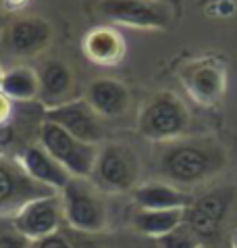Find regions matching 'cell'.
<instances>
[{
  "label": "cell",
  "instance_id": "obj_13",
  "mask_svg": "<svg viewBox=\"0 0 237 248\" xmlns=\"http://www.w3.org/2000/svg\"><path fill=\"white\" fill-rule=\"evenodd\" d=\"M21 167L25 169V173L31 177L33 182H38L44 188L50 190H62L71 180L69 171L54 158L48 150L36 144V146H27L19 156Z\"/></svg>",
  "mask_w": 237,
  "mask_h": 248
},
{
  "label": "cell",
  "instance_id": "obj_15",
  "mask_svg": "<svg viewBox=\"0 0 237 248\" xmlns=\"http://www.w3.org/2000/svg\"><path fill=\"white\" fill-rule=\"evenodd\" d=\"M86 100L92 105V108L100 117H121L127 113L131 94L127 90V86L118 79L113 78H98L94 81H89Z\"/></svg>",
  "mask_w": 237,
  "mask_h": 248
},
{
  "label": "cell",
  "instance_id": "obj_16",
  "mask_svg": "<svg viewBox=\"0 0 237 248\" xmlns=\"http://www.w3.org/2000/svg\"><path fill=\"white\" fill-rule=\"evenodd\" d=\"M40 184L33 182L25 173L23 167H15L9 161L0 158V206L19 204V209L25 202L40 196H48L46 192H38ZM44 188V186H42Z\"/></svg>",
  "mask_w": 237,
  "mask_h": 248
},
{
  "label": "cell",
  "instance_id": "obj_23",
  "mask_svg": "<svg viewBox=\"0 0 237 248\" xmlns=\"http://www.w3.org/2000/svg\"><path fill=\"white\" fill-rule=\"evenodd\" d=\"M9 117H11V100L0 92V123L9 121Z\"/></svg>",
  "mask_w": 237,
  "mask_h": 248
},
{
  "label": "cell",
  "instance_id": "obj_9",
  "mask_svg": "<svg viewBox=\"0 0 237 248\" xmlns=\"http://www.w3.org/2000/svg\"><path fill=\"white\" fill-rule=\"evenodd\" d=\"M44 121L57 123L59 127H62L81 142L98 146L102 140L100 115L94 111L86 98H73L69 102H62V105L44 108Z\"/></svg>",
  "mask_w": 237,
  "mask_h": 248
},
{
  "label": "cell",
  "instance_id": "obj_18",
  "mask_svg": "<svg viewBox=\"0 0 237 248\" xmlns=\"http://www.w3.org/2000/svg\"><path fill=\"white\" fill-rule=\"evenodd\" d=\"M0 92L9 100H15V102H30V100L40 98L38 69H31L25 65L6 69Z\"/></svg>",
  "mask_w": 237,
  "mask_h": 248
},
{
  "label": "cell",
  "instance_id": "obj_20",
  "mask_svg": "<svg viewBox=\"0 0 237 248\" xmlns=\"http://www.w3.org/2000/svg\"><path fill=\"white\" fill-rule=\"evenodd\" d=\"M158 244L160 248H200V238L185 223H181L177 230L158 238Z\"/></svg>",
  "mask_w": 237,
  "mask_h": 248
},
{
  "label": "cell",
  "instance_id": "obj_22",
  "mask_svg": "<svg viewBox=\"0 0 237 248\" xmlns=\"http://www.w3.org/2000/svg\"><path fill=\"white\" fill-rule=\"evenodd\" d=\"M38 248H71V246H69V244H67L62 238H57V236H48V238L42 240Z\"/></svg>",
  "mask_w": 237,
  "mask_h": 248
},
{
  "label": "cell",
  "instance_id": "obj_21",
  "mask_svg": "<svg viewBox=\"0 0 237 248\" xmlns=\"http://www.w3.org/2000/svg\"><path fill=\"white\" fill-rule=\"evenodd\" d=\"M27 238L15 232H0V248H25Z\"/></svg>",
  "mask_w": 237,
  "mask_h": 248
},
{
  "label": "cell",
  "instance_id": "obj_26",
  "mask_svg": "<svg viewBox=\"0 0 237 248\" xmlns=\"http://www.w3.org/2000/svg\"><path fill=\"white\" fill-rule=\"evenodd\" d=\"M202 2H219V0H202ZM225 2H235V0H225Z\"/></svg>",
  "mask_w": 237,
  "mask_h": 248
},
{
  "label": "cell",
  "instance_id": "obj_5",
  "mask_svg": "<svg viewBox=\"0 0 237 248\" xmlns=\"http://www.w3.org/2000/svg\"><path fill=\"white\" fill-rule=\"evenodd\" d=\"M40 144L69 171L71 177H88L89 180L96 165V156H98L96 144L81 142L50 121L42 123Z\"/></svg>",
  "mask_w": 237,
  "mask_h": 248
},
{
  "label": "cell",
  "instance_id": "obj_1",
  "mask_svg": "<svg viewBox=\"0 0 237 248\" xmlns=\"http://www.w3.org/2000/svg\"><path fill=\"white\" fill-rule=\"evenodd\" d=\"M225 165L227 153L214 138H179L166 142L160 153V173L177 188L212 180Z\"/></svg>",
  "mask_w": 237,
  "mask_h": 248
},
{
  "label": "cell",
  "instance_id": "obj_3",
  "mask_svg": "<svg viewBox=\"0 0 237 248\" xmlns=\"http://www.w3.org/2000/svg\"><path fill=\"white\" fill-rule=\"evenodd\" d=\"M179 81L196 105L210 108L221 105L225 96L227 67L214 54L198 57L179 69Z\"/></svg>",
  "mask_w": 237,
  "mask_h": 248
},
{
  "label": "cell",
  "instance_id": "obj_24",
  "mask_svg": "<svg viewBox=\"0 0 237 248\" xmlns=\"http://www.w3.org/2000/svg\"><path fill=\"white\" fill-rule=\"evenodd\" d=\"M27 2H30V0H2L6 11H19V9H23Z\"/></svg>",
  "mask_w": 237,
  "mask_h": 248
},
{
  "label": "cell",
  "instance_id": "obj_10",
  "mask_svg": "<svg viewBox=\"0 0 237 248\" xmlns=\"http://www.w3.org/2000/svg\"><path fill=\"white\" fill-rule=\"evenodd\" d=\"M2 42L13 57H38L52 42V25L42 17H17L6 25Z\"/></svg>",
  "mask_w": 237,
  "mask_h": 248
},
{
  "label": "cell",
  "instance_id": "obj_27",
  "mask_svg": "<svg viewBox=\"0 0 237 248\" xmlns=\"http://www.w3.org/2000/svg\"><path fill=\"white\" fill-rule=\"evenodd\" d=\"M233 248H237V232L233 233Z\"/></svg>",
  "mask_w": 237,
  "mask_h": 248
},
{
  "label": "cell",
  "instance_id": "obj_2",
  "mask_svg": "<svg viewBox=\"0 0 237 248\" xmlns=\"http://www.w3.org/2000/svg\"><path fill=\"white\" fill-rule=\"evenodd\" d=\"M192 123L190 108L175 92H156L146 102L137 117V129L146 140L173 142L187 134Z\"/></svg>",
  "mask_w": 237,
  "mask_h": 248
},
{
  "label": "cell",
  "instance_id": "obj_14",
  "mask_svg": "<svg viewBox=\"0 0 237 248\" xmlns=\"http://www.w3.org/2000/svg\"><path fill=\"white\" fill-rule=\"evenodd\" d=\"M38 79L40 100L44 102V108L73 100L71 92L75 86V78L67 63H62L59 59H46L38 67Z\"/></svg>",
  "mask_w": 237,
  "mask_h": 248
},
{
  "label": "cell",
  "instance_id": "obj_19",
  "mask_svg": "<svg viewBox=\"0 0 237 248\" xmlns=\"http://www.w3.org/2000/svg\"><path fill=\"white\" fill-rule=\"evenodd\" d=\"M183 215H185V209H166V211L139 209L133 217V225L142 233L163 238L164 233L177 230V227L183 223Z\"/></svg>",
  "mask_w": 237,
  "mask_h": 248
},
{
  "label": "cell",
  "instance_id": "obj_8",
  "mask_svg": "<svg viewBox=\"0 0 237 248\" xmlns=\"http://www.w3.org/2000/svg\"><path fill=\"white\" fill-rule=\"evenodd\" d=\"M233 198H235V190L231 186L217 188L193 198V202L185 209L183 223L198 238H217L221 225L233 204Z\"/></svg>",
  "mask_w": 237,
  "mask_h": 248
},
{
  "label": "cell",
  "instance_id": "obj_6",
  "mask_svg": "<svg viewBox=\"0 0 237 248\" xmlns=\"http://www.w3.org/2000/svg\"><path fill=\"white\" fill-rule=\"evenodd\" d=\"M139 175V163L135 153L125 144L108 142L98 148L92 182L96 188L106 192H127L135 188Z\"/></svg>",
  "mask_w": 237,
  "mask_h": 248
},
{
  "label": "cell",
  "instance_id": "obj_28",
  "mask_svg": "<svg viewBox=\"0 0 237 248\" xmlns=\"http://www.w3.org/2000/svg\"><path fill=\"white\" fill-rule=\"evenodd\" d=\"M200 248H204V246H200Z\"/></svg>",
  "mask_w": 237,
  "mask_h": 248
},
{
  "label": "cell",
  "instance_id": "obj_7",
  "mask_svg": "<svg viewBox=\"0 0 237 248\" xmlns=\"http://www.w3.org/2000/svg\"><path fill=\"white\" fill-rule=\"evenodd\" d=\"M98 13L110 23L135 30H164L173 21V9L164 0H100Z\"/></svg>",
  "mask_w": 237,
  "mask_h": 248
},
{
  "label": "cell",
  "instance_id": "obj_4",
  "mask_svg": "<svg viewBox=\"0 0 237 248\" xmlns=\"http://www.w3.org/2000/svg\"><path fill=\"white\" fill-rule=\"evenodd\" d=\"M94 182L88 177H71L60 190L62 215L73 227L83 232H100L106 225V206Z\"/></svg>",
  "mask_w": 237,
  "mask_h": 248
},
{
  "label": "cell",
  "instance_id": "obj_25",
  "mask_svg": "<svg viewBox=\"0 0 237 248\" xmlns=\"http://www.w3.org/2000/svg\"><path fill=\"white\" fill-rule=\"evenodd\" d=\"M4 73L6 69H2V65H0V88H2V81H4Z\"/></svg>",
  "mask_w": 237,
  "mask_h": 248
},
{
  "label": "cell",
  "instance_id": "obj_12",
  "mask_svg": "<svg viewBox=\"0 0 237 248\" xmlns=\"http://www.w3.org/2000/svg\"><path fill=\"white\" fill-rule=\"evenodd\" d=\"M81 50L89 63L98 67H115L123 61L127 44L123 33L113 25H96L81 40Z\"/></svg>",
  "mask_w": 237,
  "mask_h": 248
},
{
  "label": "cell",
  "instance_id": "obj_17",
  "mask_svg": "<svg viewBox=\"0 0 237 248\" xmlns=\"http://www.w3.org/2000/svg\"><path fill=\"white\" fill-rule=\"evenodd\" d=\"M133 201L139 209L166 211V209H187L193 196L169 182H148L133 190Z\"/></svg>",
  "mask_w": 237,
  "mask_h": 248
},
{
  "label": "cell",
  "instance_id": "obj_11",
  "mask_svg": "<svg viewBox=\"0 0 237 248\" xmlns=\"http://www.w3.org/2000/svg\"><path fill=\"white\" fill-rule=\"evenodd\" d=\"M60 213H62V204L59 196L48 194L33 198V201L25 202L19 209L15 217V230L23 233L27 240H38V238L44 240L52 236V232L59 227Z\"/></svg>",
  "mask_w": 237,
  "mask_h": 248
}]
</instances>
